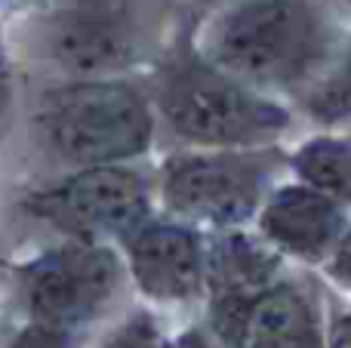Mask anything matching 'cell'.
<instances>
[{"instance_id": "obj_1", "label": "cell", "mask_w": 351, "mask_h": 348, "mask_svg": "<svg viewBox=\"0 0 351 348\" xmlns=\"http://www.w3.org/2000/svg\"><path fill=\"white\" fill-rule=\"evenodd\" d=\"M339 53V28L321 0H231L204 43L213 65L262 92H308Z\"/></svg>"}, {"instance_id": "obj_2", "label": "cell", "mask_w": 351, "mask_h": 348, "mask_svg": "<svg viewBox=\"0 0 351 348\" xmlns=\"http://www.w3.org/2000/svg\"><path fill=\"white\" fill-rule=\"evenodd\" d=\"M158 108L182 139L206 148H268L293 123L284 105L206 55H182L160 74Z\"/></svg>"}, {"instance_id": "obj_3", "label": "cell", "mask_w": 351, "mask_h": 348, "mask_svg": "<svg viewBox=\"0 0 351 348\" xmlns=\"http://www.w3.org/2000/svg\"><path fill=\"white\" fill-rule=\"evenodd\" d=\"M43 129L56 151L74 164H117L148 148L152 111L133 86L90 80L49 96Z\"/></svg>"}, {"instance_id": "obj_4", "label": "cell", "mask_w": 351, "mask_h": 348, "mask_svg": "<svg viewBox=\"0 0 351 348\" xmlns=\"http://www.w3.org/2000/svg\"><path fill=\"white\" fill-rule=\"evenodd\" d=\"M278 166L280 158L271 148L182 154L164 166V201L182 219L237 225L262 210Z\"/></svg>"}, {"instance_id": "obj_5", "label": "cell", "mask_w": 351, "mask_h": 348, "mask_svg": "<svg viewBox=\"0 0 351 348\" xmlns=\"http://www.w3.org/2000/svg\"><path fill=\"white\" fill-rule=\"evenodd\" d=\"M34 213L80 238L136 234L148 216V188L136 173L99 164L34 197Z\"/></svg>"}, {"instance_id": "obj_6", "label": "cell", "mask_w": 351, "mask_h": 348, "mask_svg": "<svg viewBox=\"0 0 351 348\" xmlns=\"http://www.w3.org/2000/svg\"><path fill=\"white\" fill-rule=\"evenodd\" d=\"M117 259L102 247L74 244L28 269V306L43 324L65 327L93 318L111 299Z\"/></svg>"}, {"instance_id": "obj_7", "label": "cell", "mask_w": 351, "mask_h": 348, "mask_svg": "<svg viewBox=\"0 0 351 348\" xmlns=\"http://www.w3.org/2000/svg\"><path fill=\"white\" fill-rule=\"evenodd\" d=\"M259 228L280 253L302 262H327L348 228L346 207L308 182L274 188L259 210Z\"/></svg>"}, {"instance_id": "obj_8", "label": "cell", "mask_w": 351, "mask_h": 348, "mask_svg": "<svg viewBox=\"0 0 351 348\" xmlns=\"http://www.w3.org/2000/svg\"><path fill=\"white\" fill-rule=\"evenodd\" d=\"M53 49L77 71H114L136 59V25L117 0H77L56 18Z\"/></svg>"}, {"instance_id": "obj_9", "label": "cell", "mask_w": 351, "mask_h": 348, "mask_svg": "<svg viewBox=\"0 0 351 348\" xmlns=\"http://www.w3.org/2000/svg\"><path fill=\"white\" fill-rule=\"evenodd\" d=\"M130 262L139 287L154 299H188L206 275L204 247L182 225H142L130 234Z\"/></svg>"}, {"instance_id": "obj_10", "label": "cell", "mask_w": 351, "mask_h": 348, "mask_svg": "<svg viewBox=\"0 0 351 348\" xmlns=\"http://www.w3.org/2000/svg\"><path fill=\"white\" fill-rule=\"evenodd\" d=\"M234 348H327V336L308 296L280 284L253 299Z\"/></svg>"}, {"instance_id": "obj_11", "label": "cell", "mask_w": 351, "mask_h": 348, "mask_svg": "<svg viewBox=\"0 0 351 348\" xmlns=\"http://www.w3.org/2000/svg\"><path fill=\"white\" fill-rule=\"evenodd\" d=\"M206 271L216 281L219 299H256L265 287H271L278 256L259 240L231 234L219 240L213 256L206 259Z\"/></svg>"}, {"instance_id": "obj_12", "label": "cell", "mask_w": 351, "mask_h": 348, "mask_svg": "<svg viewBox=\"0 0 351 348\" xmlns=\"http://www.w3.org/2000/svg\"><path fill=\"white\" fill-rule=\"evenodd\" d=\"M290 166L302 182L321 188L351 210V133H317L293 151Z\"/></svg>"}, {"instance_id": "obj_13", "label": "cell", "mask_w": 351, "mask_h": 348, "mask_svg": "<svg viewBox=\"0 0 351 348\" xmlns=\"http://www.w3.org/2000/svg\"><path fill=\"white\" fill-rule=\"evenodd\" d=\"M305 105L321 123L351 133V40L336 55L333 68L305 92Z\"/></svg>"}, {"instance_id": "obj_14", "label": "cell", "mask_w": 351, "mask_h": 348, "mask_svg": "<svg viewBox=\"0 0 351 348\" xmlns=\"http://www.w3.org/2000/svg\"><path fill=\"white\" fill-rule=\"evenodd\" d=\"M111 348H160V336L145 318H139L111 343Z\"/></svg>"}, {"instance_id": "obj_15", "label": "cell", "mask_w": 351, "mask_h": 348, "mask_svg": "<svg viewBox=\"0 0 351 348\" xmlns=\"http://www.w3.org/2000/svg\"><path fill=\"white\" fill-rule=\"evenodd\" d=\"M327 275L333 277L336 284H342V287L351 290V225L346 228V234H342V240L336 244L333 256L327 259Z\"/></svg>"}, {"instance_id": "obj_16", "label": "cell", "mask_w": 351, "mask_h": 348, "mask_svg": "<svg viewBox=\"0 0 351 348\" xmlns=\"http://www.w3.org/2000/svg\"><path fill=\"white\" fill-rule=\"evenodd\" d=\"M16 348H65V339H62L59 327H49V324H34L22 339L16 343Z\"/></svg>"}, {"instance_id": "obj_17", "label": "cell", "mask_w": 351, "mask_h": 348, "mask_svg": "<svg viewBox=\"0 0 351 348\" xmlns=\"http://www.w3.org/2000/svg\"><path fill=\"white\" fill-rule=\"evenodd\" d=\"M327 348H351V314H339L330 324Z\"/></svg>"}, {"instance_id": "obj_18", "label": "cell", "mask_w": 351, "mask_h": 348, "mask_svg": "<svg viewBox=\"0 0 351 348\" xmlns=\"http://www.w3.org/2000/svg\"><path fill=\"white\" fill-rule=\"evenodd\" d=\"M170 348H210V345H206L204 339L197 336V333H188V336H182L179 343H176V345H170Z\"/></svg>"}, {"instance_id": "obj_19", "label": "cell", "mask_w": 351, "mask_h": 348, "mask_svg": "<svg viewBox=\"0 0 351 348\" xmlns=\"http://www.w3.org/2000/svg\"><path fill=\"white\" fill-rule=\"evenodd\" d=\"M204 3H231V0H204Z\"/></svg>"}]
</instances>
